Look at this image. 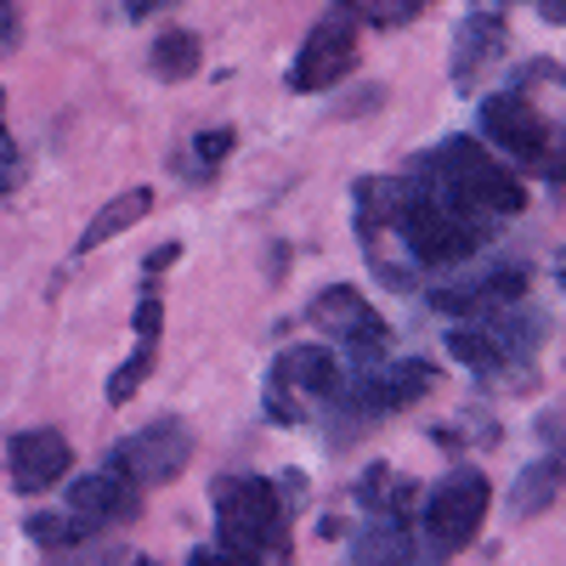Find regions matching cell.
<instances>
[{
	"label": "cell",
	"instance_id": "1",
	"mask_svg": "<svg viewBox=\"0 0 566 566\" xmlns=\"http://www.w3.org/2000/svg\"><path fill=\"white\" fill-rule=\"evenodd\" d=\"M424 176L437 181V199L470 221L482 216H522L527 210V187L510 176V165L488 159L482 142L448 136L437 154H424Z\"/></svg>",
	"mask_w": 566,
	"mask_h": 566
},
{
	"label": "cell",
	"instance_id": "2",
	"mask_svg": "<svg viewBox=\"0 0 566 566\" xmlns=\"http://www.w3.org/2000/svg\"><path fill=\"white\" fill-rule=\"evenodd\" d=\"M216 527H221V549L244 560H261L266 549H290V510H283L277 482L266 476L216 482Z\"/></svg>",
	"mask_w": 566,
	"mask_h": 566
},
{
	"label": "cell",
	"instance_id": "3",
	"mask_svg": "<svg viewBox=\"0 0 566 566\" xmlns=\"http://www.w3.org/2000/svg\"><path fill=\"white\" fill-rule=\"evenodd\" d=\"M397 232H402V244L413 255V266H459L482 250L488 239V227L482 221H470L459 210H448L437 193H413V205L397 216Z\"/></svg>",
	"mask_w": 566,
	"mask_h": 566
},
{
	"label": "cell",
	"instance_id": "4",
	"mask_svg": "<svg viewBox=\"0 0 566 566\" xmlns=\"http://www.w3.org/2000/svg\"><path fill=\"white\" fill-rule=\"evenodd\" d=\"M488 499H493V488L482 470H453V476H442L419 504L424 544L437 555H459L464 544H476V533L488 522Z\"/></svg>",
	"mask_w": 566,
	"mask_h": 566
},
{
	"label": "cell",
	"instance_id": "5",
	"mask_svg": "<svg viewBox=\"0 0 566 566\" xmlns=\"http://www.w3.org/2000/svg\"><path fill=\"white\" fill-rule=\"evenodd\" d=\"M346 397V368L328 346H290L272 363L266 380V413L295 424L306 419V402H340Z\"/></svg>",
	"mask_w": 566,
	"mask_h": 566
},
{
	"label": "cell",
	"instance_id": "6",
	"mask_svg": "<svg viewBox=\"0 0 566 566\" xmlns=\"http://www.w3.org/2000/svg\"><path fill=\"white\" fill-rule=\"evenodd\" d=\"M328 340H340V352L368 374L374 363L386 357V346H391V323L374 312L352 283H335V290H323L317 301H312V312H306Z\"/></svg>",
	"mask_w": 566,
	"mask_h": 566
},
{
	"label": "cell",
	"instance_id": "7",
	"mask_svg": "<svg viewBox=\"0 0 566 566\" xmlns=\"http://www.w3.org/2000/svg\"><path fill=\"white\" fill-rule=\"evenodd\" d=\"M482 136L493 142V148H504L510 159L544 165V170H549V181L560 187V159L549 154V119L527 103V91H522V85L493 91V97L482 103Z\"/></svg>",
	"mask_w": 566,
	"mask_h": 566
},
{
	"label": "cell",
	"instance_id": "8",
	"mask_svg": "<svg viewBox=\"0 0 566 566\" xmlns=\"http://www.w3.org/2000/svg\"><path fill=\"white\" fill-rule=\"evenodd\" d=\"M187 459H193V431H187L181 419H154V424H142L136 437H125L114 448V470L119 476H130L136 488H170Z\"/></svg>",
	"mask_w": 566,
	"mask_h": 566
},
{
	"label": "cell",
	"instance_id": "9",
	"mask_svg": "<svg viewBox=\"0 0 566 566\" xmlns=\"http://www.w3.org/2000/svg\"><path fill=\"white\" fill-rule=\"evenodd\" d=\"M352 69H357V23L340 18V12H328L301 45V57L290 69V91H328V85H340Z\"/></svg>",
	"mask_w": 566,
	"mask_h": 566
},
{
	"label": "cell",
	"instance_id": "10",
	"mask_svg": "<svg viewBox=\"0 0 566 566\" xmlns=\"http://www.w3.org/2000/svg\"><path fill=\"white\" fill-rule=\"evenodd\" d=\"M437 386V368L431 363H391V368H368L357 386H346L340 408L352 419H380V413H397L419 397H431Z\"/></svg>",
	"mask_w": 566,
	"mask_h": 566
},
{
	"label": "cell",
	"instance_id": "11",
	"mask_svg": "<svg viewBox=\"0 0 566 566\" xmlns=\"http://www.w3.org/2000/svg\"><path fill=\"white\" fill-rule=\"evenodd\" d=\"M69 470H74V448H69L63 431H52V424L18 431L12 448H7V476H12V493H23V499L57 488Z\"/></svg>",
	"mask_w": 566,
	"mask_h": 566
},
{
	"label": "cell",
	"instance_id": "12",
	"mask_svg": "<svg viewBox=\"0 0 566 566\" xmlns=\"http://www.w3.org/2000/svg\"><path fill=\"white\" fill-rule=\"evenodd\" d=\"M136 510H142V488L130 476H119L114 464H103V470H91V476H74L69 482V515H74L85 533L119 527V522H130Z\"/></svg>",
	"mask_w": 566,
	"mask_h": 566
},
{
	"label": "cell",
	"instance_id": "13",
	"mask_svg": "<svg viewBox=\"0 0 566 566\" xmlns=\"http://www.w3.org/2000/svg\"><path fill=\"white\" fill-rule=\"evenodd\" d=\"M413 193H419V181H408V176H368V181H357V232L374 244L386 227H397V216L413 205Z\"/></svg>",
	"mask_w": 566,
	"mask_h": 566
},
{
	"label": "cell",
	"instance_id": "14",
	"mask_svg": "<svg viewBox=\"0 0 566 566\" xmlns=\"http://www.w3.org/2000/svg\"><path fill=\"white\" fill-rule=\"evenodd\" d=\"M499 45H504V23L493 12H476V18H464L459 29V45H453V85L470 91L476 85V74L499 57Z\"/></svg>",
	"mask_w": 566,
	"mask_h": 566
},
{
	"label": "cell",
	"instance_id": "15",
	"mask_svg": "<svg viewBox=\"0 0 566 566\" xmlns=\"http://www.w3.org/2000/svg\"><path fill=\"white\" fill-rule=\"evenodd\" d=\"M154 210V187H125V193L114 199V205H103L97 216L85 221V232H80V244H74V255H91V250H103L108 239H119V232H130L142 216Z\"/></svg>",
	"mask_w": 566,
	"mask_h": 566
},
{
	"label": "cell",
	"instance_id": "16",
	"mask_svg": "<svg viewBox=\"0 0 566 566\" xmlns=\"http://www.w3.org/2000/svg\"><path fill=\"white\" fill-rule=\"evenodd\" d=\"M448 352H453L464 368H476V374H499V368L510 363V340L499 335V328H482V323L453 328V335H448Z\"/></svg>",
	"mask_w": 566,
	"mask_h": 566
},
{
	"label": "cell",
	"instance_id": "17",
	"mask_svg": "<svg viewBox=\"0 0 566 566\" xmlns=\"http://www.w3.org/2000/svg\"><path fill=\"white\" fill-rule=\"evenodd\" d=\"M199 34H187V29H165L159 40H154V57H148V69L165 80V85H181V80H193L199 74Z\"/></svg>",
	"mask_w": 566,
	"mask_h": 566
},
{
	"label": "cell",
	"instance_id": "18",
	"mask_svg": "<svg viewBox=\"0 0 566 566\" xmlns=\"http://www.w3.org/2000/svg\"><path fill=\"white\" fill-rule=\"evenodd\" d=\"M555 499H560V453L522 470V482H515V493H510V510H515V515H538V510H549Z\"/></svg>",
	"mask_w": 566,
	"mask_h": 566
},
{
	"label": "cell",
	"instance_id": "19",
	"mask_svg": "<svg viewBox=\"0 0 566 566\" xmlns=\"http://www.w3.org/2000/svg\"><path fill=\"white\" fill-rule=\"evenodd\" d=\"M154 363H159V340H136V352L108 374V402H114V408H125V402L142 391V380L154 374Z\"/></svg>",
	"mask_w": 566,
	"mask_h": 566
},
{
	"label": "cell",
	"instance_id": "20",
	"mask_svg": "<svg viewBox=\"0 0 566 566\" xmlns=\"http://www.w3.org/2000/svg\"><path fill=\"white\" fill-rule=\"evenodd\" d=\"M431 0H340V18H363V23H374V29H402V23H413Z\"/></svg>",
	"mask_w": 566,
	"mask_h": 566
},
{
	"label": "cell",
	"instance_id": "21",
	"mask_svg": "<svg viewBox=\"0 0 566 566\" xmlns=\"http://www.w3.org/2000/svg\"><path fill=\"white\" fill-rule=\"evenodd\" d=\"M29 538L45 544V549H74L80 538H91L74 515H29Z\"/></svg>",
	"mask_w": 566,
	"mask_h": 566
},
{
	"label": "cell",
	"instance_id": "22",
	"mask_svg": "<svg viewBox=\"0 0 566 566\" xmlns=\"http://www.w3.org/2000/svg\"><path fill=\"white\" fill-rule=\"evenodd\" d=\"M239 148V136L232 130H205V136H193V159H199V170L210 176V170H221V159Z\"/></svg>",
	"mask_w": 566,
	"mask_h": 566
},
{
	"label": "cell",
	"instance_id": "23",
	"mask_svg": "<svg viewBox=\"0 0 566 566\" xmlns=\"http://www.w3.org/2000/svg\"><path fill=\"white\" fill-rule=\"evenodd\" d=\"M130 323H136V340H159V335H165V295H159V290H148Z\"/></svg>",
	"mask_w": 566,
	"mask_h": 566
},
{
	"label": "cell",
	"instance_id": "24",
	"mask_svg": "<svg viewBox=\"0 0 566 566\" xmlns=\"http://www.w3.org/2000/svg\"><path fill=\"white\" fill-rule=\"evenodd\" d=\"M187 566H255V560H244V555H232V549H193V555H187Z\"/></svg>",
	"mask_w": 566,
	"mask_h": 566
},
{
	"label": "cell",
	"instance_id": "25",
	"mask_svg": "<svg viewBox=\"0 0 566 566\" xmlns=\"http://www.w3.org/2000/svg\"><path fill=\"white\" fill-rule=\"evenodd\" d=\"M7 45H18V7L0 0V52H7Z\"/></svg>",
	"mask_w": 566,
	"mask_h": 566
},
{
	"label": "cell",
	"instance_id": "26",
	"mask_svg": "<svg viewBox=\"0 0 566 566\" xmlns=\"http://www.w3.org/2000/svg\"><path fill=\"white\" fill-rule=\"evenodd\" d=\"M176 255H181V244H159V250L148 255V277H154V272H165V266H176Z\"/></svg>",
	"mask_w": 566,
	"mask_h": 566
},
{
	"label": "cell",
	"instance_id": "27",
	"mask_svg": "<svg viewBox=\"0 0 566 566\" xmlns=\"http://www.w3.org/2000/svg\"><path fill=\"white\" fill-rule=\"evenodd\" d=\"M165 7H176V0H125L130 18H154V12H165Z\"/></svg>",
	"mask_w": 566,
	"mask_h": 566
},
{
	"label": "cell",
	"instance_id": "28",
	"mask_svg": "<svg viewBox=\"0 0 566 566\" xmlns=\"http://www.w3.org/2000/svg\"><path fill=\"white\" fill-rule=\"evenodd\" d=\"M538 7H544V18H549V23H560V12H566V0H538Z\"/></svg>",
	"mask_w": 566,
	"mask_h": 566
},
{
	"label": "cell",
	"instance_id": "29",
	"mask_svg": "<svg viewBox=\"0 0 566 566\" xmlns=\"http://www.w3.org/2000/svg\"><path fill=\"white\" fill-rule=\"evenodd\" d=\"M0 125H7V91H0Z\"/></svg>",
	"mask_w": 566,
	"mask_h": 566
}]
</instances>
